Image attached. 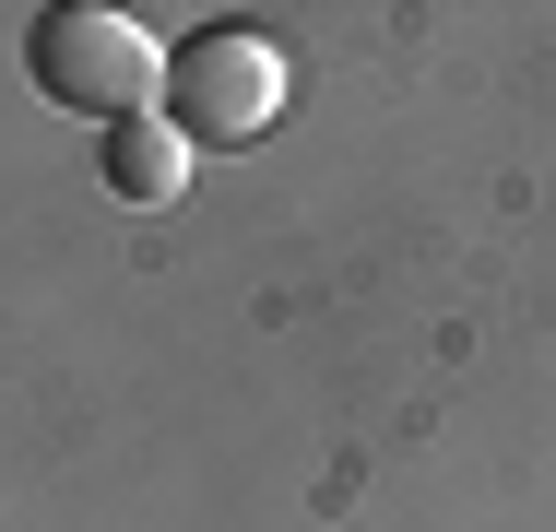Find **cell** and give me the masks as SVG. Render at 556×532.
<instances>
[{
  "label": "cell",
  "instance_id": "6da1fadb",
  "mask_svg": "<svg viewBox=\"0 0 556 532\" xmlns=\"http://www.w3.org/2000/svg\"><path fill=\"white\" fill-rule=\"evenodd\" d=\"M24 72H36V96H48V106L96 118V130L166 106V48H154L130 12H108V0H60V12H36Z\"/></svg>",
  "mask_w": 556,
  "mask_h": 532
},
{
  "label": "cell",
  "instance_id": "7a4b0ae2",
  "mask_svg": "<svg viewBox=\"0 0 556 532\" xmlns=\"http://www.w3.org/2000/svg\"><path fill=\"white\" fill-rule=\"evenodd\" d=\"M166 118H178L190 154H202V142H261V130L285 118V48H273L261 24H202V36L166 60Z\"/></svg>",
  "mask_w": 556,
  "mask_h": 532
},
{
  "label": "cell",
  "instance_id": "3957f363",
  "mask_svg": "<svg viewBox=\"0 0 556 532\" xmlns=\"http://www.w3.org/2000/svg\"><path fill=\"white\" fill-rule=\"evenodd\" d=\"M96 166H108V190L130 213H166L178 190H190V142H178V118H118V130H96Z\"/></svg>",
  "mask_w": 556,
  "mask_h": 532
}]
</instances>
